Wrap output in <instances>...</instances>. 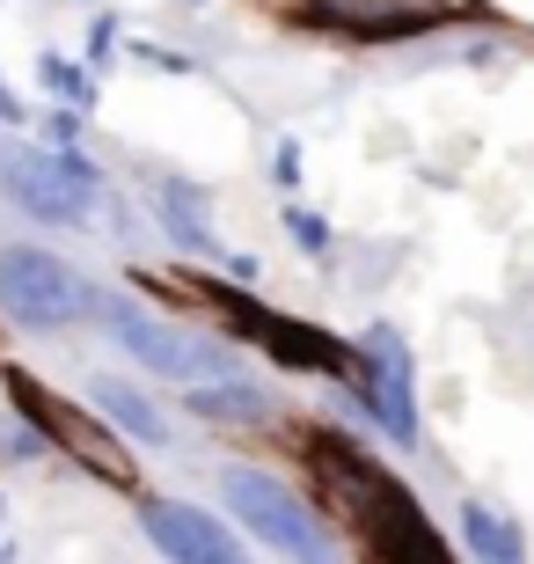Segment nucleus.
Here are the masks:
<instances>
[{
	"label": "nucleus",
	"instance_id": "obj_9",
	"mask_svg": "<svg viewBox=\"0 0 534 564\" xmlns=\"http://www.w3.org/2000/svg\"><path fill=\"white\" fill-rule=\"evenodd\" d=\"M293 15L308 30H337L351 44H403L454 22L461 8H447V0H293Z\"/></svg>",
	"mask_w": 534,
	"mask_h": 564
},
{
	"label": "nucleus",
	"instance_id": "obj_15",
	"mask_svg": "<svg viewBox=\"0 0 534 564\" xmlns=\"http://www.w3.org/2000/svg\"><path fill=\"white\" fill-rule=\"evenodd\" d=\"M37 74H44V88H52V96H66V110H96V74H88L81 59H59V52H44Z\"/></svg>",
	"mask_w": 534,
	"mask_h": 564
},
{
	"label": "nucleus",
	"instance_id": "obj_8",
	"mask_svg": "<svg viewBox=\"0 0 534 564\" xmlns=\"http://www.w3.org/2000/svg\"><path fill=\"white\" fill-rule=\"evenodd\" d=\"M351 381H359V403L373 411V425L395 440V447H417V367L403 330L373 323L359 345H351Z\"/></svg>",
	"mask_w": 534,
	"mask_h": 564
},
{
	"label": "nucleus",
	"instance_id": "obj_7",
	"mask_svg": "<svg viewBox=\"0 0 534 564\" xmlns=\"http://www.w3.org/2000/svg\"><path fill=\"white\" fill-rule=\"evenodd\" d=\"M96 323L118 337L124 352H132V367H146V375H168V381H220L227 375L220 337L176 330V323H162V315H146L132 293H96Z\"/></svg>",
	"mask_w": 534,
	"mask_h": 564
},
{
	"label": "nucleus",
	"instance_id": "obj_3",
	"mask_svg": "<svg viewBox=\"0 0 534 564\" xmlns=\"http://www.w3.org/2000/svg\"><path fill=\"white\" fill-rule=\"evenodd\" d=\"M8 411H15L30 433L44 440V447H59V455H74L96 484H110V491H140V462H132V447H124L118 433H110L88 403H66L59 389H44L30 367H8Z\"/></svg>",
	"mask_w": 534,
	"mask_h": 564
},
{
	"label": "nucleus",
	"instance_id": "obj_14",
	"mask_svg": "<svg viewBox=\"0 0 534 564\" xmlns=\"http://www.w3.org/2000/svg\"><path fill=\"white\" fill-rule=\"evenodd\" d=\"M461 543H469L476 564H527V535H520L513 513H498V506L469 499L461 506Z\"/></svg>",
	"mask_w": 534,
	"mask_h": 564
},
{
	"label": "nucleus",
	"instance_id": "obj_13",
	"mask_svg": "<svg viewBox=\"0 0 534 564\" xmlns=\"http://www.w3.org/2000/svg\"><path fill=\"white\" fill-rule=\"evenodd\" d=\"M184 411L198 425H264L271 419V389H257V381H190Z\"/></svg>",
	"mask_w": 534,
	"mask_h": 564
},
{
	"label": "nucleus",
	"instance_id": "obj_18",
	"mask_svg": "<svg viewBox=\"0 0 534 564\" xmlns=\"http://www.w3.org/2000/svg\"><path fill=\"white\" fill-rule=\"evenodd\" d=\"M271 176H279V184H301V140H279V169H271Z\"/></svg>",
	"mask_w": 534,
	"mask_h": 564
},
{
	"label": "nucleus",
	"instance_id": "obj_19",
	"mask_svg": "<svg viewBox=\"0 0 534 564\" xmlns=\"http://www.w3.org/2000/svg\"><path fill=\"white\" fill-rule=\"evenodd\" d=\"M22 118H30V110H22V104H15V88L0 82V126H22Z\"/></svg>",
	"mask_w": 534,
	"mask_h": 564
},
{
	"label": "nucleus",
	"instance_id": "obj_17",
	"mask_svg": "<svg viewBox=\"0 0 534 564\" xmlns=\"http://www.w3.org/2000/svg\"><path fill=\"white\" fill-rule=\"evenodd\" d=\"M110 44H118V15H96V30H88V74H103L110 59H118V52H110Z\"/></svg>",
	"mask_w": 534,
	"mask_h": 564
},
{
	"label": "nucleus",
	"instance_id": "obj_1",
	"mask_svg": "<svg viewBox=\"0 0 534 564\" xmlns=\"http://www.w3.org/2000/svg\"><path fill=\"white\" fill-rule=\"evenodd\" d=\"M301 455L315 462V484H323V499H315V506L337 513V521L359 535V550H367L373 564H461L447 550V535L425 521L417 491L395 477L389 462H373L359 440L315 425V433H301Z\"/></svg>",
	"mask_w": 534,
	"mask_h": 564
},
{
	"label": "nucleus",
	"instance_id": "obj_2",
	"mask_svg": "<svg viewBox=\"0 0 534 564\" xmlns=\"http://www.w3.org/2000/svg\"><path fill=\"white\" fill-rule=\"evenodd\" d=\"M176 301L206 308L227 337H249V345H257V352H271L279 367H301V375H351V345H345V337H329L323 323H301V315L264 308L257 293L227 286V279L190 272L184 286H176Z\"/></svg>",
	"mask_w": 534,
	"mask_h": 564
},
{
	"label": "nucleus",
	"instance_id": "obj_11",
	"mask_svg": "<svg viewBox=\"0 0 534 564\" xmlns=\"http://www.w3.org/2000/svg\"><path fill=\"white\" fill-rule=\"evenodd\" d=\"M88 411H96V419H103L124 447H168V419L140 397V389H132V381H118V375H96V381H88Z\"/></svg>",
	"mask_w": 534,
	"mask_h": 564
},
{
	"label": "nucleus",
	"instance_id": "obj_12",
	"mask_svg": "<svg viewBox=\"0 0 534 564\" xmlns=\"http://www.w3.org/2000/svg\"><path fill=\"white\" fill-rule=\"evenodd\" d=\"M154 213H162L168 242H184V250H220V228H212V206H206L198 184L162 176V184H154Z\"/></svg>",
	"mask_w": 534,
	"mask_h": 564
},
{
	"label": "nucleus",
	"instance_id": "obj_16",
	"mask_svg": "<svg viewBox=\"0 0 534 564\" xmlns=\"http://www.w3.org/2000/svg\"><path fill=\"white\" fill-rule=\"evenodd\" d=\"M286 235L301 242V250H315V257L329 250V220H323V213H308V206H293V213H286Z\"/></svg>",
	"mask_w": 534,
	"mask_h": 564
},
{
	"label": "nucleus",
	"instance_id": "obj_4",
	"mask_svg": "<svg viewBox=\"0 0 534 564\" xmlns=\"http://www.w3.org/2000/svg\"><path fill=\"white\" fill-rule=\"evenodd\" d=\"M220 506L257 535L264 550L293 564H345L337 535H329V513L315 499H301L293 484H279L271 469H220Z\"/></svg>",
	"mask_w": 534,
	"mask_h": 564
},
{
	"label": "nucleus",
	"instance_id": "obj_6",
	"mask_svg": "<svg viewBox=\"0 0 534 564\" xmlns=\"http://www.w3.org/2000/svg\"><path fill=\"white\" fill-rule=\"evenodd\" d=\"M0 308L15 315L22 330H74V323L96 315V286H88L59 250L8 242V250H0Z\"/></svg>",
	"mask_w": 534,
	"mask_h": 564
},
{
	"label": "nucleus",
	"instance_id": "obj_10",
	"mask_svg": "<svg viewBox=\"0 0 534 564\" xmlns=\"http://www.w3.org/2000/svg\"><path fill=\"white\" fill-rule=\"evenodd\" d=\"M132 499H140V528H146V543L162 550L168 564H242V550H235L227 521H212L206 506H190V499H162V491H132Z\"/></svg>",
	"mask_w": 534,
	"mask_h": 564
},
{
	"label": "nucleus",
	"instance_id": "obj_5",
	"mask_svg": "<svg viewBox=\"0 0 534 564\" xmlns=\"http://www.w3.org/2000/svg\"><path fill=\"white\" fill-rule=\"evenodd\" d=\"M0 191L44 228H81L103 206V169L81 147H0Z\"/></svg>",
	"mask_w": 534,
	"mask_h": 564
}]
</instances>
